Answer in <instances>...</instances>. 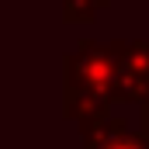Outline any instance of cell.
<instances>
[{"label":"cell","mask_w":149,"mask_h":149,"mask_svg":"<svg viewBox=\"0 0 149 149\" xmlns=\"http://www.w3.org/2000/svg\"><path fill=\"white\" fill-rule=\"evenodd\" d=\"M125 42H80L66 59V114L80 125L104 118L108 104H118Z\"/></svg>","instance_id":"obj_1"},{"label":"cell","mask_w":149,"mask_h":149,"mask_svg":"<svg viewBox=\"0 0 149 149\" xmlns=\"http://www.w3.org/2000/svg\"><path fill=\"white\" fill-rule=\"evenodd\" d=\"M118 104H149V42H125Z\"/></svg>","instance_id":"obj_2"},{"label":"cell","mask_w":149,"mask_h":149,"mask_svg":"<svg viewBox=\"0 0 149 149\" xmlns=\"http://www.w3.org/2000/svg\"><path fill=\"white\" fill-rule=\"evenodd\" d=\"M83 132V149H149L146 132H128V125L121 118H97L80 125Z\"/></svg>","instance_id":"obj_3"},{"label":"cell","mask_w":149,"mask_h":149,"mask_svg":"<svg viewBox=\"0 0 149 149\" xmlns=\"http://www.w3.org/2000/svg\"><path fill=\"white\" fill-rule=\"evenodd\" d=\"M108 0H63V17L66 21H94L97 10H104Z\"/></svg>","instance_id":"obj_4"}]
</instances>
